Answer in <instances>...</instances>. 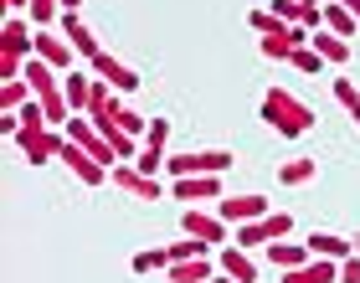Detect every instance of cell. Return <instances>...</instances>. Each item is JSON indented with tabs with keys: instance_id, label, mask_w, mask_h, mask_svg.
Instances as JSON below:
<instances>
[{
	"instance_id": "obj_25",
	"label": "cell",
	"mask_w": 360,
	"mask_h": 283,
	"mask_svg": "<svg viewBox=\"0 0 360 283\" xmlns=\"http://www.w3.org/2000/svg\"><path fill=\"white\" fill-rule=\"evenodd\" d=\"M165 253H170V263H191V258H206L211 247H206L201 237H180V242H170V247H165Z\"/></svg>"
},
{
	"instance_id": "obj_18",
	"label": "cell",
	"mask_w": 360,
	"mask_h": 283,
	"mask_svg": "<svg viewBox=\"0 0 360 283\" xmlns=\"http://www.w3.org/2000/svg\"><path fill=\"white\" fill-rule=\"evenodd\" d=\"M309 258H314V253H309V242H268V263H273V268H283V273L304 268Z\"/></svg>"
},
{
	"instance_id": "obj_19",
	"label": "cell",
	"mask_w": 360,
	"mask_h": 283,
	"mask_svg": "<svg viewBox=\"0 0 360 283\" xmlns=\"http://www.w3.org/2000/svg\"><path fill=\"white\" fill-rule=\"evenodd\" d=\"M309 253H314V258H335V263H345V258H355V242L335 237V232H309Z\"/></svg>"
},
{
	"instance_id": "obj_17",
	"label": "cell",
	"mask_w": 360,
	"mask_h": 283,
	"mask_svg": "<svg viewBox=\"0 0 360 283\" xmlns=\"http://www.w3.org/2000/svg\"><path fill=\"white\" fill-rule=\"evenodd\" d=\"M283 283H340V263L335 258H309L304 268L283 273Z\"/></svg>"
},
{
	"instance_id": "obj_31",
	"label": "cell",
	"mask_w": 360,
	"mask_h": 283,
	"mask_svg": "<svg viewBox=\"0 0 360 283\" xmlns=\"http://www.w3.org/2000/svg\"><path fill=\"white\" fill-rule=\"evenodd\" d=\"M335 98H340L345 108H355V103H360V88H355L350 77H335Z\"/></svg>"
},
{
	"instance_id": "obj_28",
	"label": "cell",
	"mask_w": 360,
	"mask_h": 283,
	"mask_svg": "<svg viewBox=\"0 0 360 283\" xmlns=\"http://www.w3.org/2000/svg\"><path fill=\"white\" fill-rule=\"evenodd\" d=\"M248 26H252V31H263V37H283V31H288L273 11H252V15H248Z\"/></svg>"
},
{
	"instance_id": "obj_34",
	"label": "cell",
	"mask_w": 360,
	"mask_h": 283,
	"mask_svg": "<svg viewBox=\"0 0 360 283\" xmlns=\"http://www.w3.org/2000/svg\"><path fill=\"white\" fill-rule=\"evenodd\" d=\"M335 6H345V11L355 15V21H360V0H335Z\"/></svg>"
},
{
	"instance_id": "obj_24",
	"label": "cell",
	"mask_w": 360,
	"mask_h": 283,
	"mask_svg": "<svg viewBox=\"0 0 360 283\" xmlns=\"http://www.w3.org/2000/svg\"><path fill=\"white\" fill-rule=\"evenodd\" d=\"M108 119L119 124L124 134H150V119H144V113H134V108H119V103H113V108H108ZM98 124H103V119H98Z\"/></svg>"
},
{
	"instance_id": "obj_11",
	"label": "cell",
	"mask_w": 360,
	"mask_h": 283,
	"mask_svg": "<svg viewBox=\"0 0 360 283\" xmlns=\"http://www.w3.org/2000/svg\"><path fill=\"white\" fill-rule=\"evenodd\" d=\"M175 201H221V175H191V180H170Z\"/></svg>"
},
{
	"instance_id": "obj_33",
	"label": "cell",
	"mask_w": 360,
	"mask_h": 283,
	"mask_svg": "<svg viewBox=\"0 0 360 283\" xmlns=\"http://www.w3.org/2000/svg\"><path fill=\"white\" fill-rule=\"evenodd\" d=\"M340 283H360V253L340 263Z\"/></svg>"
},
{
	"instance_id": "obj_32",
	"label": "cell",
	"mask_w": 360,
	"mask_h": 283,
	"mask_svg": "<svg viewBox=\"0 0 360 283\" xmlns=\"http://www.w3.org/2000/svg\"><path fill=\"white\" fill-rule=\"evenodd\" d=\"M150 149H165V139H170V119H150Z\"/></svg>"
},
{
	"instance_id": "obj_13",
	"label": "cell",
	"mask_w": 360,
	"mask_h": 283,
	"mask_svg": "<svg viewBox=\"0 0 360 283\" xmlns=\"http://www.w3.org/2000/svg\"><path fill=\"white\" fill-rule=\"evenodd\" d=\"M93 73L103 77V82H113V88H119V93H134V88H139V73L129 68V62L108 57V52H98V57H93Z\"/></svg>"
},
{
	"instance_id": "obj_7",
	"label": "cell",
	"mask_w": 360,
	"mask_h": 283,
	"mask_svg": "<svg viewBox=\"0 0 360 283\" xmlns=\"http://www.w3.org/2000/svg\"><path fill=\"white\" fill-rule=\"evenodd\" d=\"M217 216H221V222L248 227V222H263V216H268V201H263V196H221Z\"/></svg>"
},
{
	"instance_id": "obj_12",
	"label": "cell",
	"mask_w": 360,
	"mask_h": 283,
	"mask_svg": "<svg viewBox=\"0 0 360 283\" xmlns=\"http://www.w3.org/2000/svg\"><path fill=\"white\" fill-rule=\"evenodd\" d=\"M37 57H41V62H52L57 73H68L77 52H72V42L62 37V31H37Z\"/></svg>"
},
{
	"instance_id": "obj_6",
	"label": "cell",
	"mask_w": 360,
	"mask_h": 283,
	"mask_svg": "<svg viewBox=\"0 0 360 283\" xmlns=\"http://www.w3.org/2000/svg\"><path fill=\"white\" fill-rule=\"evenodd\" d=\"M57 160L68 165V170L83 180V186H103V180H108V165H98L88 149H83V144H72V139H62V155H57Z\"/></svg>"
},
{
	"instance_id": "obj_5",
	"label": "cell",
	"mask_w": 360,
	"mask_h": 283,
	"mask_svg": "<svg viewBox=\"0 0 360 283\" xmlns=\"http://www.w3.org/2000/svg\"><path fill=\"white\" fill-rule=\"evenodd\" d=\"M68 139H72V144H83L98 165H113V160H119V155H113V144L98 134V124H93V119H83V113H72V119H68Z\"/></svg>"
},
{
	"instance_id": "obj_36",
	"label": "cell",
	"mask_w": 360,
	"mask_h": 283,
	"mask_svg": "<svg viewBox=\"0 0 360 283\" xmlns=\"http://www.w3.org/2000/svg\"><path fill=\"white\" fill-rule=\"evenodd\" d=\"M299 6H304V11H319V0H299Z\"/></svg>"
},
{
	"instance_id": "obj_27",
	"label": "cell",
	"mask_w": 360,
	"mask_h": 283,
	"mask_svg": "<svg viewBox=\"0 0 360 283\" xmlns=\"http://www.w3.org/2000/svg\"><path fill=\"white\" fill-rule=\"evenodd\" d=\"M57 11H62V0H31V21H37V31H52Z\"/></svg>"
},
{
	"instance_id": "obj_8",
	"label": "cell",
	"mask_w": 360,
	"mask_h": 283,
	"mask_svg": "<svg viewBox=\"0 0 360 283\" xmlns=\"http://www.w3.org/2000/svg\"><path fill=\"white\" fill-rule=\"evenodd\" d=\"M180 227H186V237H201L206 247L226 242V222H221L217 211H201V206H191L186 216H180Z\"/></svg>"
},
{
	"instance_id": "obj_20",
	"label": "cell",
	"mask_w": 360,
	"mask_h": 283,
	"mask_svg": "<svg viewBox=\"0 0 360 283\" xmlns=\"http://www.w3.org/2000/svg\"><path fill=\"white\" fill-rule=\"evenodd\" d=\"M309 46H314L324 62H335V68H340V62H350V42H345V37H335L330 26H319L314 37H309Z\"/></svg>"
},
{
	"instance_id": "obj_9",
	"label": "cell",
	"mask_w": 360,
	"mask_h": 283,
	"mask_svg": "<svg viewBox=\"0 0 360 283\" xmlns=\"http://www.w3.org/2000/svg\"><path fill=\"white\" fill-rule=\"evenodd\" d=\"M113 180H119V191L134 196V201H160V196H165L160 175H139L134 165H119V170H113Z\"/></svg>"
},
{
	"instance_id": "obj_14",
	"label": "cell",
	"mask_w": 360,
	"mask_h": 283,
	"mask_svg": "<svg viewBox=\"0 0 360 283\" xmlns=\"http://www.w3.org/2000/svg\"><path fill=\"white\" fill-rule=\"evenodd\" d=\"M57 31L72 42V52H77V57H88V62H93L98 52H103V46H98V37H93V26H83V21H77V11H68V15H62V26H57Z\"/></svg>"
},
{
	"instance_id": "obj_30",
	"label": "cell",
	"mask_w": 360,
	"mask_h": 283,
	"mask_svg": "<svg viewBox=\"0 0 360 283\" xmlns=\"http://www.w3.org/2000/svg\"><path fill=\"white\" fill-rule=\"evenodd\" d=\"M134 170H139V175H160V170H165V155H160V149H139Z\"/></svg>"
},
{
	"instance_id": "obj_1",
	"label": "cell",
	"mask_w": 360,
	"mask_h": 283,
	"mask_svg": "<svg viewBox=\"0 0 360 283\" xmlns=\"http://www.w3.org/2000/svg\"><path fill=\"white\" fill-rule=\"evenodd\" d=\"M263 119L278 129V134L299 139V134H309V124H314V108H309L304 98H293L288 88H268L263 93Z\"/></svg>"
},
{
	"instance_id": "obj_23",
	"label": "cell",
	"mask_w": 360,
	"mask_h": 283,
	"mask_svg": "<svg viewBox=\"0 0 360 283\" xmlns=\"http://www.w3.org/2000/svg\"><path fill=\"white\" fill-rule=\"evenodd\" d=\"M31 98H37V93H31L26 77H21V82H0V113H21Z\"/></svg>"
},
{
	"instance_id": "obj_22",
	"label": "cell",
	"mask_w": 360,
	"mask_h": 283,
	"mask_svg": "<svg viewBox=\"0 0 360 283\" xmlns=\"http://www.w3.org/2000/svg\"><path fill=\"white\" fill-rule=\"evenodd\" d=\"M62 93H68V108H72V113H88L93 77H83V73H62Z\"/></svg>"
},
{
	"instance_id": "obj_21",
	"label": "cell",
	"mask_w": 360,
	"mask_h": 283,
	"mask_svg": "<svg viewBox=\"0 0 360 283\" xmlns=\"http://www.w3.org/2000/svg\"><path fill=\"white\" fill-rule=\"evenodd\" d=\"M314 170H319V160H314V155H299V160H283V165H278V180H283V186H309Z\"/></svg>"
},
{
	"instance_id": "obj_3",
	"label": "cell",
	"mask_w": 360,
	"mask_h": 283,
	"mask_svg": "<svg viewBox=\"0 0 360 283\" xmlns=\"http://www.w3.org/2000/svg\"><path fill=\"white\" fill-rule=\"evenodd\" d=\"M62 139L68 134H52V124H21V134H15V144H21V155L31 165H46L62 155Z\"/></svg>"
},
{
	"instance_id": "obj_16",
	"label": "cell",
	"mask_w": 360,
	"mask_h": 283,
	"mask_svg": "<svg viewBox=\"0 0 360 283\" xmlns=\"http://www.w3.org/2000/svg\"><path fill=\"white\" fill-rule=\"evenodd\" d=\"M217 268H221V263L206 253V258H191V263H170L165 273H170V283H211Z\"/></svg>"
},
{
	"instance_id": "obj_26",
	"label": "cell",
	"mask_w": 360,
	"mask_h": 283,
	"mask_svg": "<svg viewBox=\"0 0 360 283\" xmlns=\"http://www.w3.org/2000/svg\"><path fill=\"white\" fill-rule=\"evenodd\" d=\"M155 268H170L165 247H144V253H134V273H155Z\"/></svg>"
},
{
	"instance_id": "obj_39",
	"label": "cell",
	"mask_w": 360,
	"mask_h": 283,
	"mask_svg": "<svg viewBox=\"0 0 360 283\" xmlns=\"http://www.w3.org/2000/svg\"><path fill=\"white\" fill-rule=\"evenodd\" d=\"M355 253H360V237H355Z\"/></svg>"
},
{
	"instance_id": "obj_35",
	"label": "cell",
	"mask_w": 360,
	"mask_h": 283,
	"mask_svg": "<svg viewBox=\"0 0 360 283\" xmlns=\"http://www.w3.org/2000/svg\"><path fill=\"white\" fill-rule=\"evenodd\" d=\"M77 6H83V0H62V11H77Z\"/></svg>"
},
{
	"instance_id": "obj_15",
	"label": "cell",
	"mask_w": 360,
	"mask_h": 283,
	"mask_svg": "<svg viewBox=\"0 0 360 283\" xmlns=\"http://www.w3.org/2000/svg\"><path fill=\"white\" fill-rule=\"evenodd\" d=\"M217 263H221V273L226 278H237V283H257V263L248 258V247H221V253H217Z\"/></svg>"
},
{
	"instance_id": "obj_38",
	"label": "cell",
	"mask_w": 360,
	"mask_h": 283,
	"mask_svg": "<svg viewBox=\"0 0 360 283\" xmlns=\"http://www.w3.org/2000/svg\"><path fill=\"white\" fill-rule=\"evenodd\" d=\"M211 283H237V278H226V273H217V278H211Z\"/></svg>"
},
{
	"instance_id": "obj_37",
	"label": "cell",
	"mask_w": 360,
	"mask_h": 283,
	"mask_svg": "<svg viewBox=\"0 0 360 283\" xmlns=\"http://www.w3.org/2000/svg\"><path fill=\"white\" fill-rule=\"evenodd\" d=\"M350 119H355V129H360V103H355V108H350Z\"/></svg>"
},
{
	"instance_id": "obj_2",
	"label": "cell",
	"mask_w": 360,
	"mask_h": 283,
	"mask_svg": "<svg viewBox=\"0 0 360 283\" xmlns=\"http://www.w3.org/2000/svg\"><path fill=\"white\" fill-rule=\"evenodd\" d=\"M237 165L232 149H186V155H165V175L170 180H191V175H226Z\"/></svg>"
},
{
	"instance_id": "obj_10",
	"label": "cell",
	"mask_w": 360,
	"mask_h": 283,
	"mask_svg": "<svg viewBox=\"0 0 360 283\" xmlns=\"http://www.w3.org/2000/svg\"><path fill=\"white\" fill-rule=\"evenodd\" d=\"M0 57H21V62L37 57V31H26V26L11 15V21L0 26Z\"/></svg>"
},
{
	"instance_id": "obj_4",
	"label": "cell",
	"mask_w": 360,
	"mask_h": 283,
	"mask_svg": "<svg viewBox=\"0 0 360 283\" xmlns=\"http://www.w3.org/2000/svg\"><path fill=\"white\" fill-rule=\"evenodd\" d=\"M288 227H293V216L288 211H268L263 222H248V227H237V247H257V242H283L288 237Z\"/></svg>"
},
{
	"instance_id": "obj_29",
	"label": "cell",
	"mask_w": 360,
	"mask_h": 283,
	"mask_svg": "<svg viewBox=\"0 0 360 283\" xmlns=\"http://www.w3.org/2000/svg\"><path fill=\"white\" fill-rule=\"evenodd\" d=\"M288 62H293L299 73H319V68H324V57L314 52V46H293V52H288Z\"/></svg>"
}]
</instances>
